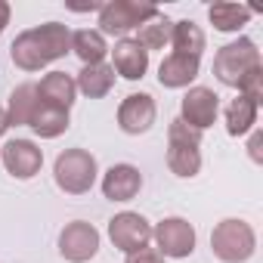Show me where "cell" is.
<instances>
[{
	"label": "cell",
	"instance_id": "6da1fadb",
	"mask_svg": "<svg viewBox=\"0 0 263 263\" xmlns=\"http://www.w3.org/2000/svg\"><path fill=\"white\" fill-rule=\"evenodd\" d=\"M68 50H71V31L62 22H47V25L22 31L13 41L10 56L22 71H41L44 65L62 59Z\"/></svg>",
	"mask_w": 263,
	"mask_h": 263
},
{
	"label": "cell",
	"instance_id": "7a4b0ae2",
	"mask_svg": "<svg viewBox=\"0 0 263 263\" xmlns=\"http://www.w3.org/2000/svg\"><path fill=\"white\" fill-rule=\"evenodd\" d=\"M211 251L223 263H245L257 251V235L245 220H223L211 232Z\"/></svg>",
	"mask_w": 263,
	"mask_h": 263
},
{
	"label": "cell",
	"instance_id": "3957f363",
	"mask_svg": "<svg viewBox=\"0 0 263 263\" xmlns=\"http://www.w3.org/2000/svg\"><path fill=\"white\" fill-rule=\"evenodd\" d=\"M257 65H260V50H257V44L251 37H238V41L220 47L217 56H214V74H217V81L226 84V87H235V90H238L241 78L248 71H254Z\"/></svg>",
	"mask_w": 263,
	"mask_h": 263
},
{
	"label": "cell",
	"instance_id": "277c9868",
	"mask_svg": "<svg viewBox=\"0 0 263 263\" xmlns=\"http://www.w3.org/2000/svg\"><path fill=\"white\" fill-rule=\"evenodd\" d=\"M96 158L87 152V149H65L56 164H53V177H56V186L68 195H84L93 189L96 183Z\"/></svg>",
	"mask_w": 263,
	"mask_h": 263
},
{
	"label": "cell",
	"instance_id": "5b68a950",
	"mask_svg": "<svg viewBox=\"0 0 263 263\" xmlns=\"http://www.w3.org/2000/svg\"><path fill=\"white\" fill-rule=\"evenodd\" d=\"M158 10L149 4H137V0H111V4L99 7V34H118L124 37L127 31L140 28L143 22L155 19Z\"/></svg>",
	"mask_w": 263,
	"mask_h": 263
},
{
	"label": "cell",
	"instance_id": "8992f818",
	"mask_svg": "<svg viewBox=\"0 0 263 263\" xmlns=\"http://www.w3.org/2000/svg\"><path fill=\"white\" fill-rule=\"evenodd\" d=\"M108 238L118 251L124 254H134L140 248H146L152 241V226L143 214H134V211H124V214H115L108 220Z\"/></svg>",
	"mask_w": 263,
	"mask_h": 263
},
{
	"label": "cell",
	"instance_id": "52a82bcc",
	"mask_svg": "<svg viewBox=\"0 0 263 263\" xmlns=\"http://www.w3.org/2000/svg\"><path fill=\"white\" fill-rule=\"evenodd\" d=\"M152 238L158 241V254H161V257H177V260H183V257H189V254L195 251V229H192V223L183 220V217H167V220H161V223L152 229Z\"/></svg>",
	"mask_w": 263,
	"mask_h": 263
},
{
	"label": "cell",
	"instance_id": "ba28073f",
	"mask_svg": "<svg viewBox=\"0 0 263 263\" xmlns=\"http://www.w3.org/2000/svg\"><path fill=\"white\" fill-rule=\"evenodd\" d=\"M96 251H99V232L93 223L74 220L59 232V254L68 263H87L96 257Z\"/></svg>",
	"mask_w": 263,
	"mask_h": 263
},
{
	"label": "cell",
	"instance_id": "9c48e42d",
	"mask_svg": "<svg viewBox=\"0 0 263 263\" xmlns=\"http://www.w3.org/2000/svg\"><path fill=\"white\" fill-rule=\"evenodd\" d=\"M217 115H220V96L211 87H192L180 102V121L201 130V134L217 121Z\"/></svg>",
	"mask_w": 263,
	"mask_h": 263
},
{
	"label": "cell",
	"instance_id": "30bf717a",
	"mask_svg": "<svg viewBox=\"0 0 263 263\" xmlns=\"http://www.w3.org/2000/svg\"><path fill=\"white\" fill-rule=\"evenodd\" d=\"M0 161H4V167H7L16 180H31V177L41 174L44 152H41L31 140H10L4 149H0Z\"/></svg>",
	"mask_w": 263,
	"mask_h": 263
},
{
	"label": "cell",
	"instance_id": "8fae6325",
	"mask_svg": "<svg viewBox=\"0 0 263 263\" xmlns=\"http://www.w3.org/2000/svg\"><path fill=\"white\" fill-rule=\"evenodd\" d=\"M155 115H158V108L149 93H130L118 108V127L130 137H140L155 124Z\"/></svg>",
	"mask_w": 263,
	"mask_h": 263
},
{
	"label": "cell",
	"instance_id": "7c38bea8",
	"mask_svg": "<svg viewBox=\"0 0 263 263\" xmlns=\"http://www.w3.org/2000/svg\"><path fill=\"white\" fill-rule=\"evenodd\" d=\"M143 189V174L134 164H111L102 177V195L108 201H130Z\"/></svg>",
	"mask_w": 263,
	"mask_h": 263
},
{
	"label": "cell",
	"instance_id": "4fadbf2b",
	"mask_svg": "<svg viewBox=\"0 0 263 263\" xmlns=\"http://www.w3.org/2000/svg\"><path fill=\"white\" fill-rule=\"evenodd\" d=\"M111 68L124 81H140L149 71V53L134 41V37H121L111 50Z\"/></svg>",
	"mask_w": 263,
	"mask_h": 263
},
{
	"label": "cell",
	"instance_id": "5bb4252c",
	"mask_svg": "<svg viewBox=\"0 0 263 263\" xmlns=\"http://www.w3.org/2000/svg\"><path fill=\"white\" fill-rule=\"evenodd\" d=\"M74 93H78L74 78L65 74V71H50V74H44V81L37 84V99H41V105H50V108L68 111L71 102H74Z\"/></svg>",
	"mask_w": 263,
	"mask_h": 263
},
{
	"label": "cell",
	"instance_id": "9a60e30c",
	"mask_svg": "<svg viewBox=\"0 0 263 263\" xmlns=\"http://www.w3.org/2000/svg\"><path fill=\"white\" fill-rule=\"evenodd\" d=\"M198 56H186V53H171L161 68H158V81L161 87L167 90H180V87H189L195 78H198Z\"/></svg>",
	"mask_w": 263,
	"mask_h": 263
},
{
	"label": "cell",
	"instance_id": "2e32d148",
	"mask_svg": "<svg viewBox=\"0 0 263 263\" xmlns=\"http://www.w3.org/2000/svg\"><path fill=\"white\" fill-rule=\"evenodd\" d=\"M74 87H78L84 96H90V99H102V96H108L111 87H115V68L105 65V62H99V65H84V68L78 71Z\"/></svg>",
	"mask_w": 263,
	"mask_h": 263
},
{
	"label": "cell",
	"instance_id": "e0dca14e",
	"mask_svg": "<svg viewBox=\"0 0 263 263\" xmlns=\"http://www.w3.org/2000/svg\"><path fill=\"white\" fill-rule=\"evenodd\" d=\"M41 99H37V84H19L13 93H10V108H7V121L10 127H28L34 111H37Z\"/></svg>",
	"mask_w": 263,
	"mask_h": 263
},
{
	"label": "cell",
	"instance_id": "ac0fdd59",
	"mask_svg": "<svg viewBox=\"0 0 263 263\" xmlns=\"http://www.w3.org/2000/svg\"><path fill=\"white\" fill-rule=\"evenodd\" d=\"M257 124V102H251L248 96H235L229 105H226V130L229 137H245L248 130H254Z\"/></svg>",
	"mask_w": 263,
	"mask_h": 263
},
{
	"label": "cell",
	"instance_id": "d6986e66",
	"mask_svg": "<svg viewBox=\"0 0 263 263\" xmlns=\"http://www.w3.org/2000/svg\"><path fill=\"white\" fill-rule=\"evenodd\" d=\"M167 167L171 174L189 180L201 171V152L192 143H167Z\"/></svg>",
	"mask_w": 263,
	"mask_h": 263
},
{
	"label": "cell",
	"instance_id": "ffe728a7",
	"mask_svg": "<svg viewBox=\"0 0 263 263\" xmlns=\"http://www.w3.org/2000/svg\"><path fill=\"white\" fill-rule=\"evenodd\" d=\"M71 53H74L84 65H99V62L105 59L108 47H105V37H102L99 31L84 28V31H74V34H71Z\"/></svg>",
	"mask_w": 263,
	"mask_h": 263
},
{
	"label": "cell",
	"instance_id": "44dd1931",
	"mask_svg": "<svg viewBox=\"0 0 263 263\" xmlns=\"http://www.w3.org/2000/svg\"><path fill=\"white\" fill-rule=\"evenodd\" d=\"M251 16H254V10L245 4H214L208 10V19L217 31H238L241 25H248Z\"/></svg>",
	"mask_w": 263,
	"mask_h": 263
},
{
	"label": "cell",
	"instance_id": "7402d4cb",
	"mask_svg": "<svg viewBox=\"0 0 263 263\" xmlns=\"http://www.w3.org/2000/svg\"><path fill=\"white\" fill-rule=\"evenodd\" d=\"M171 44H174V53H186V56H198L201 59V50H204L208 41H204V31L192 19H183V22H174Z\"/></svg>",
	"mask_w": 263,
	"mask_h": 263
},
{
	"label": "cell",
	"instance_id": "603a6c76",
	"mask_svg": "<svg viewBox=\"0 0 263 263\" xmlns=\"http://www.w3.org/2000/svg\"><path fill=\"white\" fill-rule=\"evenodd\" d=\"M28 127L34 130L41 140H56L59 134L68 130V111L50 108V105H37V111H34V118H31Z\"/></svg>",
	"mask_w": 263,
	"mask_h": 263
},
{
	"label": "cell",
	"instance_id": "cb8c5ba5",
	"mask_svg": "<svg viewBox=\"0 0 263 263\" xmlns=\"http://www.w3.org/2000/svg\"><path fill=\"white\" fill-rule=\"evenodd\" d=\"M171 31H174V22L158 13L155 19H149V22L140 25V34H137L134 41H137L146 53H152V50H164V47L171 44Z\"/></svg>",
	"mask_w": 263,
	"mask_h": 263
},
{
	"label": "cell",
	"instance_id": "d4e9b609",
	"mask_svg": "<svg viewBox=\"0 0 263 263\" xmlns=\"http://www.w3.org/2000/svg\"><path fill=\"white\" fill-rule=\"evenodd\" d=\"M238 93H241V96H248L251 102H257V105H260V99H263V65H257L254 71H248V74L241 78Z\"/></svg>",
	"mask_w": 263,
	"mask_h": 263
},
{
	"label": "cell",
	"instance_id": "484cf974",
	"mask_svg": "<svg viewBox=\"0 0 263 263\" xmlns=\"http://www.w3.org/2000/svg\"><path fill=\"white\" fill-rule=\"evenodd\" d=\"M167 143H192V146H201V130H195V127H189V124H183L177 118L167 127Z\"/></svg>",
	"mask_w": 263,
	"mask_h": 263
},
{
	"label": "cell",
	"instance_id": "4316f807",
	"mask_svg": "<svg viewBox=\"0 0 263 263\" xmlns=\"http://www.w3.org/2000/svg\"><path fill=\"white\" fill-rule=\"evenodd\" d=\"M127 263H164V257L158 254V248H140L134 254H127Z\"/></svg>",
	"mask_w": 263,
	"mask_h": 263
},
{
	"label": "cell",
	"instance_id": "83f0119b",
	"mask_svg": "<svg viewBox=\"0 0 263 263\" xmlns=\"http://www.w3.org/2000/svg\"><path fill=\"white\" fill-rule=\"evenodd\" d=\"M7 25H10V4H7V0H0V34H4Z\"/></svg>",
	"mask_w": 263,
	"mask_h": 263
},
{
	"label": "cell",
	"instance_id": "f1b7e54d",
	"mask_svg": "<svg viewBox=\"0 0 263 263\" xmlns=\"http://www.w3.org/2000/svg\"><path fill=\"white\" fill-rule=\"evenodd\" d=\"M251 155H254V161H260V134H254V140H251Z\"/></svg>",
	"mask_w": 263,
	"mask_h": 263
},
{
	"label": "cell",
	"instance_id": "f546056e",
	"mask_svg": "<svg viewBox=\"0 0 263 263\" xmlns=\"http://www.w3.org/2000/svg\"><path fill=\"white\" fill-rule=\"evenodd\" d=\"M7 130H10V121H7V111H4V108H0V137H4V134H7Z\"/></svg>",
	"mask_w": 263,
	"mask_h": 263
}]
</instances>
